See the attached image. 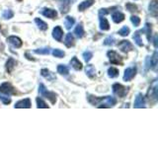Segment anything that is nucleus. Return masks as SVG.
I'll return each mask as SVG.
<instances>
[{"label": "nucleus", "mask_w": 158, "mask_h": 148, "mask_svg": "<svg viewBox=\"0 0 158 148\" xmlns=\"http://www.w3.org/2000/svg\"><path fill=\"white\" fill-rule=\"evenodd\" d=\"M39 93L41 94V96L48 99L52 104H56V94L53 93V92H51V91H48V89L46 88V86H44V84H40Z\"/></svg>", "instance_id": "obj_1"}, {"label": "nucleus", "mask_w": 158, "mask_h": 148, "mask_svg": "<svg viewBox=\"0 0 158 148\" xmlns=\"http://www.w3.org/2000/svg\"><path fill=\"white\" fill-rule=\"evenodd\" d=\"M113 92L118 98H123V97H126V95L127 94V88L123 86L122 84L116 83L113 85Z\"/></svg>", "instance_id": "obj_2"}, {"label": "nucleus", "mask_w": 158, "mask_h": 148, "mask_svg": "<svg viewBox=\"0 0 158 148\" xmlns=\"http://www.w3.org/2000/svg\"><path fill=\"white\" fill-rule=\"evenodd\" d=\"M107 56L109 57V60L113 64H122L123 57L118 54V52L114 51H109L107 52Z\"/></svg>", "instance_id": "obj_3"}, {"label": "nucleus", "mask_w": 158, "mask_h": 148, "mask_svg": "<svg viewBox=\"0 0 158 148\" xmlns=\"http://www.w3.org/2000/svg\"><path fill=\"white\" fill-rule=\"evenodd\" d=\"M0 92L3 94H6V95H9V96L16 94V91H15L14 87L8 82H5V83L1 84V86H0Z\"/></svg>", "instance_id": "obj_4"}, {"label": "nucleus", "mask_w": 158, "mask_h": 148, "mask_svg": "<svg viewBox=\"0 0 158 148\" xmlns=\"http://www.w3.org/2000/svg\"><path fill=\"white\" fill-rule=\"evenodd\" d=\"M136 74V67L135 66H131V67H127L125 70V74H123V80L125 81H131V79L135 76Z\"/></svg>", "instance_id": "obj_5"}, {"label": "nucleus", "mask_w": 158, "mask_h": 148, "mask_svg": "<svg viewBox=\"0 0 158 148\" xmlns=\"http://www.w3.org/2000/svg\"><path fill=\"white\" fill-rule=\"evenodd\" d=\"M118 48H120L123 52H126V53L133 49V47H132V44L131 43V42L130 41H125V39L118 43Z\"/></svg>", "instance_id": "obj_6"}, {"label": "nucleus", "mask_w": 158, "mask_h": 148, "mask_svg": "<svg viewBox=\"0 0 158 148\" xmlns=\"http://www.w3.org/2000/svg\"><path fill=\"white\" fill-rule=\"evenodd\" d=\"M7 42H8L9 43H11L14 47H17V48L21 47H22V44H23L22 39H20V38H18V37H16V36H11V37H9V38L7 39Z\"/></svg>", "instance_id": "obj_7"}, {"label": "nucleus", "mask_w": 158, "mask_h": 148, "mask_svg": "<svg viewBox=\"0 0 158 148\" xmlns=\"http://www.w3.org/2000/svg\"><path fill=\"white\" fill-rule=\"evenodd\" d=\"M14 107L17 109H29V108H31V100H30L29 98L24 99V100L17 102L15 104Z\"/></svg>", "instance_id": "obj_8"}, {"label": "nucleus", "mask_w": 158, "mask_h": 148, "mask_svg": "<svg viewBox=\"0 0 158 148\" xmlns=\"http://www.w3.org/2000/svg\"><path fill=\"white\" fill-rule=\"evenodd\" d=\"M62 36H63V31L62 29L57 26L52 30V38L57 42H61L62 39Z\"/></svg>", "instance_id": "obj_9"}, {"label": "nucleus", "mask_w": 158, "mask_h": 148, "mask_svg": "<svg viewBox=\"0 0 158 148\" xmlns=\"http://www.w3.org/2000/svg\"><path fill=\"white\" fill-rule=\"evenodd\" d=\"M135 108L140 109V108H144L145 107V101H144V97L142 96V94H137V96L135 97Z\"/></svg>", "instance_id": "obj_10"}, {"label": "nucleus", "mask_w": 158, "mask_h": 148, "mask_svg": "<svg viewBox=\"0 0 158 148\" xmlns=\"http://www.w3.org/2000/svg\"><path fill=\"white\" fill-rule=\"evenodd\" d=\"M42 14L44 17H48L49 19H54L57 16V12L53 9H49V8H44L42 10Z\"/></svg>", "instance_id": "obj_11"}, {"label": "nucleus", "mask_w": 158, "mask_h": 148, "mask_svg": "<svg viewBox=\"0 0 158 148\" xmlns=\"http://www.w3.org/2000/svg\"><path fill=\"white\" fill-rule=\"evenodd\" d=\"M70 4H71L70 0H60L59 1V8H60L62 14H65L68 12Z\"/></svg>", "instance_id": "obj_12"}, {"label": "nucleus", "mask_w": 158, "mask_h": 148, "mask_svg": "<svg viewBox=\"0 0 158 148\" xmlns=\"http://www.w3.org/2000/svg\"><path fill=\"white\" fill-rule=\"evenodd\" d=\"M41 74H42L43 77H44V78L48 79V80H49V81H52V80H54V79H56V75H54L52 72H51L47 68H43L42 71H41Z\"/></svg>", "instance_id": "obj_13"}, {"label": "nucleus", "mask_w": 158, "mask_h": 148, "mask_svg": "<svg viewBox=\"0 0 158 148\" xmlns=\"http://www.w3.org/2000/svg\"><path fill=\"white\" fill-rule=\"evenodd\" d=\"M112 19L115 23L118 24V23H121L125 20V14L120 12V11H117L112 15Z\"/></svg>", "instance_id": "obj_14"}, {"label": "nucleus", "mask_w": 158, "mask_h": 148, "mask_svg": "<svg viewBox=\"0 0 158 148\" xmlns=\"http://www.w3.org/2000/svg\"><path fill=\"white\" fill-rule=\"evenodd\" d=\"M94 3H95L94 0H85V1H83V2H81L80 4H79L78 10H79V11H84V10H86L87 8L91 7Z\"/></svg>", "instance_id": "obj_15"}, {"label": "nucleus", "mask_w": 158, "mask_h": 148, "mask_svg": "<svg viewBox=\"0 0 158 148\" xmlns=\"http://www.w3.org/2000/svg\"><path fill=\"white\" fill-rule=\"evenodd\" d=\"M104 98L105 97H96V96H92V95H87V99H88V102L91 104V105L95 106V105H98L99 103L104 101Z\"/></svg>", "instance_id": "obj_16"}, {"label": "nucleus", "mask_w": 158, "mask_h": 148, "mask_svg": "<svg viewBox=\"0 0 158 148\" xmlns=\"http://www.w3.org/2000/svg\"><path fill=\"white\" fill-rule=\"evenodd\" d=\"M100 29L102 31H108L110 29V24L104 16H100Z\"/></svg>", "instance_id": "obj_17"}, {"label": "nucleus", "mask_w": 158, "mask_h": 148, "mask_svg": "<svg viewBox=\"0 0 158 148\" xmlns=\"http://www.w3.org/2000/svg\"><path fill=\"white\" fill-rule=\"evenodd\" d=\"M64 44L67 47H71L74 46V37L73 35L68 33L65 37V39H64Z\"/></svg>", "instance_id": "obj_18"}, {"label": "nucleus", "mask_w": 158, "mask_h": 148, "mask_svg": "<svg viewBox=\"0 0 158 148\" xmlns=\"http://www.w3.org/2000/svg\"><path fill=\"white\" fill-rule=\"evenodd\" d=\"M70 64H71V66L75 69V70H81L82 69V63L78 60V58L77 57H72V59L70 60Z\"/></svg>", "instance_id": "obj_19"}, {"label": "nucleus", "mask_w": 158, "mask_h": 148, "mask_svg": "<svg viewBox=\"0 0 158 148\" xmlns=\"http://www.w3.org/2000/svg\"><path fill=\"white\" fill-rule=\"evenodd\" d=\"M74 23H75V20H74L73 17H70V16H67L65 20H64V26H65L67 30L71 29L73 27Z\"/></svg>", "instance_id": "obj_20"}, {"label": "nucleus", "mask_w": 158, "mask_h": 148, "mask_svg": "<svg viewBox=\"0 0 158 148\" xmlns=\"http://www.w3.org/2000/svg\"><path fill=\"white\" fill-rule=\"evenodd\" d=\"M35 23L37 24V26L39 27V29L42 30V31H46V30H48V24L46 22H44L43 20L36 18V19H35Z\"/></svg>", "instance_id": "obj_21"}, {"label": "nucleus", "mask_w": 158, "mask_h": 148, "mask_svg": "<svg viewBox=\"0 0 158 148\" xmlns=\"http://www.w3.org/2000/svg\"><path fill=\"white\" fill-rule=\"evenodd\" d=\"M74 34H75V36L79 39L84 36V29H83V26L81 23L77 25V27L75 28V30H74Z\"/></svg>", "instance_id": "obj_22"}, {"label": "nucleus", "mask_w": 158, "mask_h": 148, "mask_svg": "<svg viewBox=\"0 0 158 148\" xmlns=\"http://www.w3.org/2000/svg\"><path fill=\"white\" fill-rule=\"evenodd\" d=\"M17 64V62L14 60L13 58H9L8 59V61L6 62V69H7V71H8V73H11L12 72V70L14 69V67H15V65Z\"/></svg>", "instance_id": "obj_23"}, {"label": "nucleus", "mask_w": 158, "mask_h": 148, "mask_svg": "<svg viewBox=\"0 0 158 148\" xmlns=\"http://www.w3.org/2000/svg\"><path fill=\"white\" fill-rule=\"evenodd\" d=\"M149 12H150V14H152L153 16L154 17H156L157 16V2L156 1H152V2H150V4H149Z\"/></svg>", "instance_id": "obj_24"}, {"label": "nucleus", "mask_w": 158, "mask_h": 148, "mask_svg": "<svg viewBox=\"0 0 158 148\" xmlns=\"http://www.w3.org/2000/svg\"><path fill=\"white\" fill-rule=\"evenodd\" d=\"M57 72L59 74H61V75H67L69 72V69L66 65H64V64H59L57 66Z\"/></svg>", "instance_id": "obj_25"}, {"label": "nucleus", "mask_w": 158, "mask_h": 148, "mask_svg": "<svg viewBox=\"0 0 158 148\" xmlns=\"http://www.w3.org/2000/svg\"><path fill=\"white\" fill-rule=\"evenodd\" d=\"M141 32H145L146 33V37H147V39L148 41H150V37H151V25L146 23L144 28L141 30Z\"/></svg>", "instance_id": "obj_26"}, {"label": "nucleus", "mask_w": 158, "mask_h": 148, "mask_svg": "<svg viewBox=\"0 0 158 148\" xmlns=\"http://www.w3.org/2000/svg\"><path fill=\"white\" fill-rule=\"evenodd\" d=\"M95 72H96L95 67H94L92 64H89V65L86 66V74L90 78H92L94 75H95Z\"/></svg>", "instance_id": "obj_27"}, {"label": "nucleus", "mask_w": 158, "mask_h": 148, "mask_svg": "<svg viewBox=\"0 0 158 148\" xmlns=\"http://www.w3.org/2000/svg\"><path fill=\"white\" fill-rule=\"evenodd\" d=\"M0 100L2 101L3 104L5 105H8V104L11 103V98L9 97V95H6V94H3L0 92Z\"/></svg>", "instance_id": "obj_28"}, {"label": "nucleus", "mask_w": 158, "mask_h": 148, "mask_svg": "<svg viewBox=\"0 0 158 148\" xmlns=\"http://www.w3.org/2000/svg\"><path fill=\"white\" fill-rule=\"evenodd\" d=\"M133 39H135V43L137 44L138 47H142L143 43H142V39L140 38V34L139 32H135V35H133Z\"/></svg>", "instance_id": "obj_29"}, {"label": "nucleus", "mask_w": 158, "mask_h": 148, "mask_svg": "<svg viewBox=\"0 0 158 148\" xmlns=\"http://www.w3.org/2000/svg\"><path fill=\"white\" fill-rule=\"evenodd\" d=\"M108 75L111 78H115L118 75V70L115 67H111L108 69Z\"/></svg>", "instance_id": "obj_30"}, {"label": "nucleus", "mask_w": 158, "mask_h": 148, "mask_svg": "<svg viewBox=\"0 0 158 148\" xmlns=\"http://www.w3.org/2000/svg\"><path fill=\"white\" fill-rule=\"evenodd\" d=\"M34 52L37 53V54H48L49 52H51V48H48V47L38 48V49H35Z\"/></svg>", "instance_id": "obj_31"}, {"label": "nucleus", "mask_w": 158, "mask_h": 148, "mask_svg": "<svg viewBox=\"0 0 158 148\" xmlns=\"http://www.w3.org/2000/svg\"><path fill=\"white\" fill-rule=\"evenodd\" d=\"M36 102H37V107L38 108H44V109H48V106L47 105V103L41 98H37Z\"/></svg>", "instance_id": "obj_32"}, {"label": "nucleus", "mask_w": 158, "mask_h": 148, "mask_svg": "<svg viewBox=\"0 0 158 148\" xmlns=\"http://www.w3.org/2000/svg\"><path fill=\"white\" fill-rule=\"evenodd\" d=\"M118 34L120 35V36H122V37H127V36H128V34H130V28L127 27V26L123 27L120 31H118Z\"/></svg>", "instance_id": "obj_33"}, {"label": "nucleus", "mask_w": 158, "mask_h": 148, "mask_svg": "<svg viewBox=\"0 0 158 148\" xmlns=\"http://www.w3.org/2000/svg\"><path fill=\"white\" fill-rule=\"evenodd\" d=\"M13 16H14V13L12 10H10V9L5 10V11H3V13H2V17L4 19H11V18H13Z\"/></svg>", "instance_id": "obj_34"}, {"label": "nucleus", "mask_w": 158, "mask_h": 148, "mask_svg": "<svg viewBox=\"0 0 158 148\" xmlns=\"http://www.w3.org/2000/svg\"><path fill=\"white\" fill-rule=\"evenodd\" d=\"M64 51H62L61 49H58V48H56L52 51V56H56V57H58V58H62L64 56Z\"/></svg>", "instance_id": "obj_35"}, {"label": "nucleus", "mask_w": 158, "mask_h": 148, "mask_svg": "<svg viewBox=\"0 0 158 148\" xmlns=\"http://www.w3.org/2000/svg\"><path fill=\"white\" fill-rule=\"evenodd\" d=\"M92 57H93V53H92L91 51H84V52H83V58H84V60H85L86 62H89V61H90Z\"/></svg>", "instance_id": "obj_36"}, {"label": "nucleus", "mask_w": 158, "mask_h": 148, "mask_svg": "<svg viewBox=\"0 0 158 148\" xmlns=\"http://www.w3.org/2000/svg\"><path fill=\"white\" fill-rule=\"evenodd\" d=\"M157 51H155L153 52V56H152V58L150 59L151 60V64H152V68L153 69H156V66H157Z\"/></svg>", "instance_id": "obj_37"}, {"label": "nucleus", "mask_w": 158, "mask_h": 148, "mask_svg": "<svg viewBox=\"0 0 158 148\" xmlns=\"http://www.w3.org/2000/svg\"><path fill=\"white\" fill-rule=\"evenodd\" d=\"M116 39L114 37H108L107 39H105V41H104V44L105 46H113L114 43H115Z\"/></svg>", "instance_id": "obj_38"}, {"label": "nucleus", "mask_w": 158, "mask_h": 148, "mask_svg": "<svg viewBox=\"0 0 158 148\" xmlns=\"http://www.w3.org/2000/svg\"><path fill=\"white\" fill-rule=\"evenodd\" d=\"M126 8L130 12H136L137 11V6H136V5H135V4H132V3H127Z\"/></svg>", "instance_id": "obj_39"}, {"label": "nucleus", "mask_w": 158, "mask_h": 148, "mask_svg": "<svg viewBox=\"0 0 158 148\" xmlns=\"http://www.w3.org/2000/svg\"><path fill=\"white\" fill-rule=\"evenodd\" d=\"M131 23L135 25V27H138L139 26V24H140V19L138 18L137 16H131Z\"/></svg>", "instance_id": "obj_40"}, {"label": "nucleus", "mask_w": 158, "mask_h": 148, "mask_svg": "<svg viewBox=\"0 0 158 148\" xmlns=\"http://www.w3.org/2000/svg\"><path fill=\"white\" fill-rule=\"evenodd\" d=\"M110 13V9H106V8H103V9H100L99 10V15L100 16H105V15H107V14H109Z\"/></svg>", "instance_id": "obj_41"}, {"label": "nucleus", "mask_w": 158, "mask_h": 148, "mask_svg": "<svg viewBox=\"0 0 158 148\" xmlns=\"http://www.w3.org/2000/svg\"><path fill=\"white\" fill-rule=\"evenodd\" d=\"M150 64H151V60H149V57L147 56L146 61H145V67H146V69H148V68L150 67Z\"/></svg>", "instance_id": "obj_42"}, {"label": "nucleus", "mask_w": 158, "mask_h": 148, "mask_svg": "<svg viewBox=\"0 0 158 148\" xmlns=\"http://www.w3.org/2000/svg\"><path fill=\"white\" fill-rule=\"evenodd\" d=\"M153 43H154V47H157V35H155V36H154V42H153Z\"/></svg>", "instance_id": "obj_43"}, {"label": "nucleus", "mask_w": 158, "mask_h": 148, "mask_svg": "<svg viewBox=\"0 0 158 148\" xmlns=\"http://www.w3.org/2000/svg\"><path fill=\"white\" fill-rule=\"evenodd\" d=\"M0 29H1V26H0Z\"/></svg>", "instance_id": "obj_44"}]
</instances>
